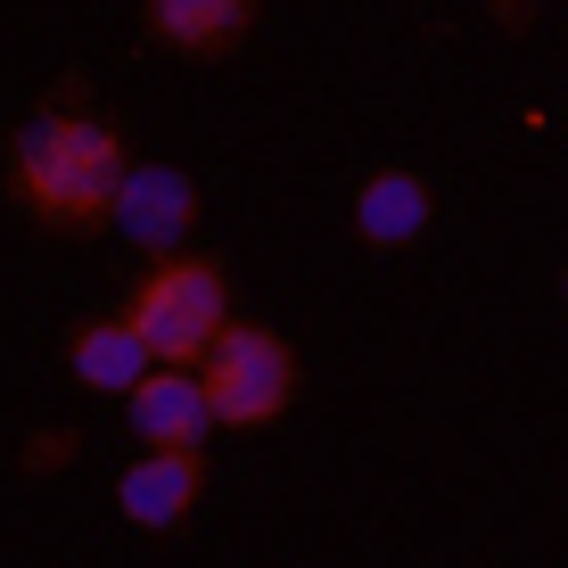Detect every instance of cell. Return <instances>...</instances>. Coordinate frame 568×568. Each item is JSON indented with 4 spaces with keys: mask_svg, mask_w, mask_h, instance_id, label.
I'll list each match as a JSON object with an SVG mask.
<instances>
[{
    "mask_svg": "<svg viewBox=\"0 0 568 568\" xmlns=\"http://www.w3.org/2000/svg\"><path fill=\"white\" fill-rule=\"evenodd\" d=\"M141 26L182 58H214L256 26V0H141Z\"/></svg>",
    "mask_w": 568,
    "mask_h": 568,
    "instance_id": "9c48e42d",
    "label": "cell"
},
{
    "mask_svg": "<svg viewBox=\"0 0 568 568\" xmlns=\"http://www.w3.org/2000/svg\"><path fill=\"white\" fill-rule=\"evenodd\" d=\"M124 428L149 445V454H199L206 428H214V404H206V379L182 363H156L141 387L124 396Z\"/></svg>",
    "mask_w": 568,
    "mask_h": 568,
    "instance_id": "5b68a950",
    "label": "cell"
},
{
    "mask_svg": "<svg viewBox=\"0 0 568 568\" xmlns=\"http://www.w3.org/2000/svg\"><path fill=\"white\" fill-rule=\"evenodd\" d=\"M560 305H568V272H560Z\"/></svg>",
    "mask_w": 568,
    "mask_h": 568,
    "instance_id": "8fae6325",
    "label": "cell"
},
{
    "mask_svg": "<svg viewBox=\"0 0 568 568\" xmlns=\"http://www.w3.org/2000/svg\"><path fill=\"white\" fill-rule=\"evenodd\" d=\"M486 9H503V17H519V9H527V0H486Z\"/></svg>",
    "mask_w": 568,
    "mask_h": 568,
    "instance_id": "30bf717a",
    "label": "cell"
},
{
    "mask_svg": "<svg viewBox=\"0 0 568 568\" xmlns=\"http://www.w3.org/2000/svg\"><path fill=\"white\" fill-rule=\"evenodd\" d=\"M199 495H206V462L199 454H149L141 445V462L115 478V511L141 527V536H173V527L199 511Z\"/></svg>",
    "mask_w": 568,
    "mask_h": 568,
    "instance_id": "8992f818",
    "label": "cell"
},
{
    "mask_svg": "<svg viewBox=\"0 0 568 568\" xmlns=\"http://www.w3.org/2000/svg\"><path fill=\"white\" fill-rule=\"evenodd\" d=\"M206 379V404H214V428H272L297 404V346L264 322H231L223 338L206 346L199 363Z\"/></svg>",
    "mask_w": 568,
    "mask_h": 568,
    "instance_id": "3957f363",
    "label": "cell"
},
{
    "mask_svg": "<svg viewBox=\"0 0 568 568\" xmlns=\"http://www.w3.org/2000/svg\"><path fill=\"white\" fill-rule=\"evenodd\" d=\"M67 371L91 387V396H132V387L156 371V355L141 346V329L124 322V305H115V313H91V322L67 338Z\"/></svg>",
    "mask_w": 568,
    "mask_h": 568,
    "instance_id": "ba28073f",
    "label": "cell"
},
{
    "mask_svg": "<svg viewBox=\"0 0 568 568\" xmlns=\"http://www.w3.org/2000/svg\"><path fill=\"white\" fill-rule=\"evenodd\" d=\"M124 322L141 329V346L156 363L199 371L206 346L231 329V281H223V264H206V256H156L141 281L124 288Z\"/></svg>",
    "mask_w": 568,
    "mask_h": 568,
    "instance_id": "7a4b0ae2",
    "label": "cell"
},
{
    "mask_svg": "<svg viewBox=\"0 0 568 568\" xmlns=\"http://www.w3.org/2000/svg\"><path fill=\"white\" fill-rule=\"evenodd\" d=\"M428 223H437V190H428L420 165H379V173L355 190V231H363V247H413Z\"/></svg>",
    "mask_w": 568,
    "mask_h": 568,
    "instance_id": "52a82bcc",
    "label": "cell"
},
{
    "mask_svg": "<svg viewBox=\"0 0 568 568\" xmlns=\"http://www.w3.org/2000/svg\"><path fill=\"white\" fill-rule=\"evenodd\" d=\"M115 231H124L141 256H182V240L199 231V182L165 156H141L124 165V190H115Z\"/></svg>",
    "mask_w": 568,
    "mask_h": 568,
    "instance_id": "277c9868",
    "label": "cell"
},
{
    "mask_svg": "<svg viewBox=\"0 0 568 568\" xmlns=\"http://www.w3.org/2000/svg\"><path fill=\"white\" fill-rule=\"evenodd\" d=\"M124 141L100 108L50 100L26 132L9 141V199L50 231H100L124 190Z\"/></svg>",
    "mask_w": 568,
    "mask_h": 568,
    "instance_id": "6da1fadb",
    "label": "cell"
}]
</instances>
